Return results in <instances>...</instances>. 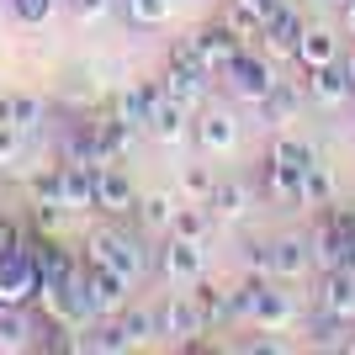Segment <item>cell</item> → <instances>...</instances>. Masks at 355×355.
<instances>
[{
	"mask_svg": "<svg viewBox=\"0 0 355 355\" xmlns=\"http://www.w3.org/2000/svg\"><path fill=\"white\" fill-rule=\"evenodd\" d=\"M223 85H228V96H234V101H250V106H260L270 96V90H276V69H270L266 59H260V53H250V43L239 48L234 59L223 64Z\"/></svg>",
	"mask_w": 355,
	"mask_h": 355,
	"instance_id": "obj_1",
	"label": "cell"
},
{
	"mask_svg": "<svg viewBox=\"0 0 355 355\" xmlns=\"http://www.w3.org/2000/svg\"><path fill=\"white\" fill-rule=\"evenodd\" d=\"M37 286H43V270H37L32 244L0 254V308H27V302H37Z\"/></svg>",
	"mask_w": 355,
	"mask_h": 355,
	"instance_id": "obj_2",
	"label": "cell"
},
{
	"mask_svg": "<svg viewBox=\"0 0 355 355\" xmlns=\"http://www.w3.org/2000/svg\"><path fill=\"white\" fill-rule=\"evenodd\" d=\"M85 260L122 270L128 282H138V276H144V250H138V239L117 234V228H96V234L85 239Z\"/></svg>",
	"mask_w": 355,
	"mask_h": 355,
	"instance_id": "obj_3",
	"label": "cell"
},
{
	"mask_svg": "<svg viewBox=\"0 0 355 355\" xmlns=\"http://www.w3.org/2000/svg\"><path fill=\"white\" fill-rule=\"evenodd\" d=\"M128 276L112 266H96V260H85V302L96 318H117L122 308H128Z\"/></svg>",
	"mask_w": 355,
	"mask_h": 355,
	"instance_id": "obj_4",
	"label": "cell"
},
{
	"mask_svg": "<svg viewBox=\"0 0 355 355\" xmlns=\"http://www.w3.org/2000/svg\"><path fill=\"white\" fill-rule=\"evenodd\" d=\"M207 329H212V318H207V308L196 302V292H175L159 308V334H170V340H180V345H191L196 334H207Z\"/></svg>",
	"mask_w": 355,
	"mask_h": 355,
	"instance_id": "obj_5",
	"label": "cell"
},
{
	"mask_svg": "<svg viewBox=\"0 0 355 355\" xmlns=\"http://www.w3.org/2000/svg\"><path fill=\"white\" fill-rule=\"evenodd\" d=\"M302 80H308V101L313 106H324V112H334V106H345L355 96V85H350V69H345V59H334V64H313V69H302Z\"/></svg>",
	"mask_w": 355,
	"mask_h": 355,
	"instance_id": "obj_6",
	"label": "cell"
},
{
	"mask_svg": "<svg viewBox=\"0 0 355 355\" xmlns=\"http://www.w3.org/2000/svg\"><path fill=\"white\" fill-rule=\"evenodd\" d=\"M138 207V191L133 180H128V170L122 164H101L96 170V212H112V218H122V212Z\"/></svg>",
	"mask_w": 355,
	"mask_h": 355,
	"instance_id": "obj_7",
	"label": "cell"
},
{
	"mask_svg": "<svg viewBox=\"0 0 355 355\" xmlns=\"http://www.w3.org/2000/svg\"><path fill=\"white\" fill-rule=\"evenodd\" d=\"M313 270V244L302 234H282L270 244V276L276 282H302Z\"/></svg>",
	"mask_w": 355,
	"mask_h": 355,
	"instance_id": "obj_8",
	"label": "cell"
},
{
	"mask_svg": "<svg viewBox=\"0 0 355 355\" xmlns=\"http://www.w3.org/2000/svg\"><path fill=\"white\" fill-rule=\"evenodd\" d=\"M191 133H196V144L207 148V154H228V148L239 144V117L228 106H207V112L191 122Z\"/></svg>",
	"mask_w": 355,
	"mask_h": 355,
	"instance_id": "obj_9",
	"label": "cell"
},
{
	"mask_svg": "<svg viewBox=\"0 0 355 355\" xmlns=\"http://www.w3.org/2000/svg\"><path fill=\"white\" fill-rule=\"evenodd\" d=\"M318 313L355 324V270H345V266L324 270V282H318Z\"/></svg>",
	"mask_w": 355,
	"mask_h": 355,
	"instance_id": "obj_10",
	"label": "cell"
},
{
	"mask_svg": "<svg viewBox=\"0 0 355 355\" xmlns=\"http://www.w3.org/2000/svg\"><path fill=\"white\" fill-rule=\"evenodd\" d=\"M308 244H313V266H318V270H340L345 254H350V234L334 223V212H329V207H324V218H318V228H313Z\"/></svg>",
	"mask_w": 355,
	"mask_h": 355,
	"instance_id": "obj_11",
	"label": "cell"
},
{
	"mask_svg": "<svg viewBox=\"0 0 355 355\" xmlns=\"http://www.w3.org/2000/svg\"><path fill=\"white\" fill-rule=\"evenodd\" d=\"M302 32H308V16L297 11L292 0H282L276 11L266 16V48H276V53H297V43H302Z\"/></svg>",
	"mask_w": 355,
	"mask_h": 355,
	"instance_id": "obj_12",
	"label": "cell"
},
{
	"mask_svg": "<svg viewBox=\"0 0 355 355\" xmlns=\"http://www.w3.org/2000/svg\"><path fill=\"white\" fill-rule=\"evenodd\" d=\"M159 270L170 282H196V276H207V254H202V244L170 234V244L159 250Z\"/></svg>",
	"mask_w": 355,
	"mask_h": 355,
	"instance_id": "obj_13",
	"label": "cell"
},
{
	"mask_svg": "<svg viewBox=\"0 0 355 355\" xmlns=\"http://www.w3.org/2000/svg\"><path fill=\"white\" fill-rule=\"evenodd\" d=\"M250 324L266 329V334H282V329L297 324V302L286 292H276V286L260 282V297H254V318H250Z\"/></svg>",
	"mask_w": 355,
	"mask_h": 355,
	"instance_id": "obj_14",
	"label": "cell"
},
{
	"mask_svg": "<svg viewBox=\"0 0 355 355\" xmlns=\"http://www.w3.org/2000/svg\"><path fill=\"white\" fill-rule=\"evenodd\" d=\"M302 175L308 170H292V164H282V159H270L266 154V196L270 202H282V207H308V196H302Z\"/></svg>",
	"mask_w": 355,
	"mask_h": 355,
	"instance_id": "obj_15",
	"label": "cell"
},
{
	"mask_svg": "<svg viewBox=\"0 0 355 355\" xmlns=\"http://www.w3.org/2000/svg\"><path fill=\"white\" fill-rule=\"evenodd\" d=\"M164 101V85L159 80H138V85H128L117 96V106H112V112H117V117H128L133 122V128H148V117H154V106Z\"/></svg>",
	"mask_w": 355,
	"mask_h": 355,
	"instance_id": "obj_16",
	"label": "cell"
},
{
	"mask_svg": "<svg viewBox=\"0 0 355 355\" xmlns=\"http://www.w3.org/2000/svg\"><path fill=\"white\" fill-rule=\"evenodd\" d=\"M133 133H138V128L128 117H117V112L101 117V122H96V164H122V154L133 148Z\"/></svg>",
	"mask_w": 355,
	"mask_h": 355,
	"instance_id": "obj_17",
	"label": "cell"
},
{
	"mask_svg": "<svg viewBox=\"0 0 355 355\" xmlns=\"http://www.w3.org/2000/svg\"><path fill=\"white\" fill-rule=\"evenodd\" d=\"M191 37H196V48H202V59H207V69H212V74H223V64H228L239 48H244V37H239L228 21H212V27L191 32Z\"/></svg>",
	"mask_w": 355,
	"mask_h": 355,
	"instance_id": "obj_18",
	"label": "cell"
},
{
	"mask_svg": "<svg viewBox=\"0 0 355 355\" xmlns=\"http://www.w3.org/2000/svg\"><path fill=\"white\" fill-rule=\"evenodd\" d=\"M159 85H164V96H170V101H180V106H196L202 96H207L212 74H202V69H186V64H164Z\"/></svg>",
	"mask_w": 355,
	"mask_h": 355,
	"instance_id": "obj_19",
	"label": "cell"
},
{
	"mask_svg": "<svg viewBox=\"0 0 355 355\" xmlns=\"http://www.w3.org/2000/svg\"><path fill=\"white\" fill-rule=\"evenodd\" d=\"M64 207L69 212H90L96 207V164L64 159Z\"/></svg>",
	"mask_w": 355,
	"mask_h": 355,
	"instance_id": "obj_20",
	"label": "cell"
},
{
	"mask_svg": "<svg viewBox=\"0 0 355 355\" xmlns=\"http://www.w3.org/2000/svg\"><path fill=\"white\" fill-rule=\"evenodd\" d=\"M212 223H218V212H212L207 202H180V207H175V223H170V234H175V239H191V244H207Z\"/></svg>",
	"mask_w": 355,
	"mask_h": 355,
	"instance_id": "obj_21",
	"label": "cell"
},
{
	"mask_svg": "<svg viewBox=\"0 0 355 355\" xmlns=\"http://www.w3.org/2000/svg\"><path fill=\"white\" fill-rule=\"evenodd\" d=\"M292 59L302 64V69H313V64H334V59H340V37H334L329 27H308Z\"/></svg>",
	"mask_w": 355,
	"mask_h": 355,
	"instance_id": "obj_22",
	"label": "cell"
},
{
	"mask_svg": "<svg viewBox=\"0 0 355 355\" xmlns=\"http://www.w3.org/2000/svg\"><path fill=\"white\" fill-rule=\"evenodd\" d=\"M186 112H191V106H180V101L164 96V101L154 106V117H148V133L159 138V144H180V138H186Z\"/></svg>",
	"mask_w": 355,
	"mask_h": 355,
	"instance_id": "obj_23",
	"label": "cell"
},
{
	"mask_svg": "<svg viewBox=\"0 0 355 355\" xmlns=\"http://www.w3.org/2000/svg\"><path fill=\"white\" fill-rule=\"evenodd\" d=\"M175 207H180V202H175L170 191H148L133 212H138V223H144L148 234H170V223H175Z\"/></svg>",
	"mask_w": 355,
	"mask_h": 355,
	"instance_id": "obj_24",
	"label": "cell"
},
{
	"mask_svg": "<svg viewBox=\"0 0 355 355\" xmlns=\"http://www.w3.org/2000/svg\"><path fill=\"white\" fill-rule=\"evenodd\" d=\"M302 101H308V90H297V85H286V80H276V90H270L266 101H260V117L282 128V122H292V117H297V106H302Z\"/></svg>",
	"mask_w": 355,
	"mask_h": 355,
	"instance_id": "obj_25",
	"label": "cell"
},
{
	"mask_svg": "<svg viewBox=\"0 0 355 355\" xmlns=\"http://www.w3.org/2000/svg\"><path fill=\"white\" fill-rule=\"evenodd\" d=\"M207 207L218 212L223 223H228V218H244V212H250V186H244V180H218V191H212Z\"/></svg>",
	"mask_w": 355,
	"mask_h": 355,
	"instance_id": "obj_26",
	"label": "cell"
},
{
	"mask_svg": "<svg viewBox=\"0 0 355 355\" xmlns=\"http://www.w3.org/2000/svg\"><path fill=\"white\" fill-rule=\"evenodd\" d=\"M32 345V318L21 308H0V350H27Z\"/></svg>",
	"mask_w": 355,
	"mask_h": 355,
	"instance_id": "obj_27",
	"label": "cell"
},
{
	"mask_svg": "<svg viewBox=\"0 0 355 355\" xmlns=\"http://www.w3.org/2000/svg\"><path fill=\"white\" fill-rule=\"evenodd\" d=\"M254 297H260V276H250L244 286H234V292H228L223 324H250V318H254Z\"/></svg>",
	"mask_w": 355,
	"mask_h": 355,
	"instance_id": "obj_28",
	"label": "cell"
},
{
	"mask_svg": "<svg viewBox=\"0 0 355 355\" xmlns=\"http://www.w3.org/2000/svg\"><path fill=\"white\" fill-rule=\"evenodd\" d=\"M270 159L292 164V170H313V164H318V154H313V144H302V138L282 133V138H276V144H270Z\"/></svg>",
	"mask_w": 355,
	"mask_h": 355,
	"instance_id": "obj_29",
	"label": "cell"
},
{
	"mask_svg": "<svg viewBox=\"0 0 355 355\" xmlns=\"http://www.w3.org/2000/svg\"><path fill=\"white\" fill-rule=\"evenodd\" d=\"M218 191V175H212L207 164H186V175H180V202H212Z\"/></svg>",
	"mask_w": 355,
	"mask_h": 355,
	"instance_id": "obj_30",
	"label": "cell"
},
{
	"mask_svg": "<svg viewBox=\"0 0 355 355\" xmlns=\"http://www.w3.org/2000/svg\"><path fill=\"white\" fill-rule=\"evenodd\" d=\"M302 196H308V207H334V175H329V164H313L308 175H302Z\"/></svg>",
	"mask_w": 355,
	"mask_h": 355,
	"instance_id": "obj_31",
	"label": "cell"
},
{
	"mask_svg": "<svg viewBox=\"0 0 355 355\" xmlns=\"http://www.w3.org/2000/svg\"><path fill=\"white\" fill-rule=\"evenodd\" d=\"M27 191H32V202H59L64 207V164H43L27 180Z\"/></svg>",
	"mask_w": 355,
	"mask_h": 355,
	"instance_id": "obj_32",
	"label": "cell"
},
{
	"mask_svg": "<svg viewBox=\"0 0 355 355\" xmlns=\"http://www.w3.org/2000/svg\"><path fill=\"white\" fill-rule=\"evenodd\" d=\"M223 21H228V27H234L239 37H244V43H250V37H260V32H266V21H260V16H254L250 6H239V0H228V6H223Z\"/></svg>",
	"mask_w": 355,
	"mask_h": 355,
	"instance_id": "obj_33",
	"label": "cell"
},
{
	"mask_svg": "<svg viewBox=\"0 0 355 355\" xmlns=\"http://www.w3.org/2000/svg\"><path fill=\"white\" fill-rule=\"evenodd\" d=\"M117 318H122V329H128V340H133V345H144V340H154V334H159V318H154V313H144V308H122Z\"/></svg>",
	"mask_w": 355,
	"mask_h": 355,
	"instance_id": "obj_34",
	"label": "cell"
},
{
	"mask_svg": "<svg viewBox=\"0 0 355 355\" xmlns=\"http://www.w3.org/2000/svg\"><path fill=\"white\" fill-rule=\"evenodd\" d=\"M170 6H175V0H128V21L159 27V21H170Z\"/></svg>",
	"mask_w": 355,
	"mask_h": 355,
	"instance_id": "obj_35",
	"label": "cell"
},
{
	"mask_svg": "<svg viewBox=\"0 0 355 355\" xmlns=\"http://www.w3.org/2000/svg\"><path fill=\"white\" fill-rule=\"evenodd\" d=\"M43 122V101L37 96H11V128L16 133H32Z\"/></svg>",
	"mask_w": 355,
	"mask_h": 355,
	"instance_id": "obj_36",
	"label": "cell"
},
{
	"mask_svg": "<svg viewBox=\"0 0 355 355\" xmlns=\"http://www.w3.org/2000/svg\"><path fill=\"white\" fill-rule=\"evenodd\" d=\"M196 302H202V308H207V318L212 324H223V308H228V292H223L218 282H207V276H196Z\"/></svg>",
	"mask_w": 355,
	"mask_h": 355,
	"instance_id": "obj_37",
	"label": "cell"
},
{
	"mask_svg": "<svg viewBox=\"0 0 355 355\" xmlns=\"http://www.w3.org/2000/svg\"><path fill=\"white\" fill-rule=\"evenodd\" d=\"M244 270L260 276V282H270V244L266 239H250V244H244Z\"/></svg>",
	"mask_w": 355,
	"mask_h": 355,
	"instance_id": "obj_38",
	"label": "cell"
},
{
	"mask_svg": "<svg viewBox=\"0 0 355 355\" xmlns=\"http://www.w3.org/2000/svg\"><path fill=\"white\" fill-rule=\"evenodd\" d=\"M53 6H59V0H11L16 21H27V27H43L48 16H53Z\"/></svg>",
	"mask_w": 355,
	"mask_h": 355,
	"instance_id": "obj_39",
	"label": "cell"
},
{
	"mask_svg": "<svg viewBox=\"0 0 355 355\" xmlns=\"http://www.w3.org/2000/svg\"><path fill=\"white\" fill-rule=\"evenodd\" d=\"M27 239H21V228H16L11 218H0V254H11V250H21Z\"/></svg>",
	"mask_w": 355,
	"mask_h": 355,
	"instance_id": "obj_40",
	"label": "cell"
},
{
	"mask_svg": "<svg viewBox=\"0 0 355 355\" xmlns=\"http://www.w3.org/2000/svg\"><path fill=\"white\" fill-rule=\"evenodd\" d=\"M106 6H112V0H69V11L80 16V21H96V16H106Z\"/></svg>",
	"mask_w": 355,
	"mask_h": 355,
	"instance_id": "obj_41",
	"label": "cell"
},
{
	"mask_svg": "<svg viewBox=\"0 0 355 355\" xmlns=\"http://www.w3.org/2000/svg\"><path fill=\"white\" fill-rule=\"evenodd\" d=\"M16 138H21L16 128H0V164H11V159H16V148H21Z\"/></svg>",
	"mask_w": 355,
	"mask_h": 355,
	"instance_id": "obj_42",
	"label": "cell"
},
{
	"mask_svg": "<svg viewBox=\"0 0 355 355\" xmlns=\"http://www.w3.org/2000/svg\"><path fill=\"white\" fill-rule=\"evenodd\" d=\"M239 6H250V11H254V16H260V21H266V16H270V11H276V6H282V0H239Z\"/></svg>",
	"mask_w": 355,
	"mask_h": 355,
	"instance_id": "obj_43",
	"label": "cell"
},
{
	"mask_svg": "<svg viewBox=\"0 0 355 355\" xmlns=\"http://www.w3.org/2000/svg\"><path fill=\"white\" fill-rule=\"evenodd\" d=\"M345 27L355 32V0H345Z\"/></svg>",
	"mask_w": 355,
	"mask_h": 355,
	"instance_id": "obj_44",
	"label": "cell"
},
{
	"mask_svg": "<svg viewBox=\"0 0 355 355\" xmlns=\"http://www.w3.org/2000/svg\"><path fill=\"white\" fill-rule=\"evenodd\" d=\"M345 69H350V85H355V53H350V59H345Z\"/></svg>",
	"mask_w": 355,
	"mask_h": 355,
	"instance_id": "obj_45",
	"label": "cell"
},
{
	"mask_svg": "<svg viewBox=\"0 0 355 355\" xmlns=\"http://www.w3.org/2000/svg\"><path fill=\"white\" fill-rule=\"evenodd\" d=\"M0 170H6V164H0Z\"/></svg>",
	"mask_w": 355,
	"mask_h": 355,
	"instance_id": "obj_46",
	"label": "cell"
},
{
	"mask_svg": "<svg viewBox=\"0 0 355 355\" xmlns=\"http://www.w3.org/2000/svg\"><path fill=\"white\" fill-rule=\"evenodd\" d=\"M340 6H345V0H340Z\"/></svg>",
	"mask_w": 355,
	"mask_h": 355,
	"instance_id": "obj_47",
	"label": "cell"
}]
</instances>
